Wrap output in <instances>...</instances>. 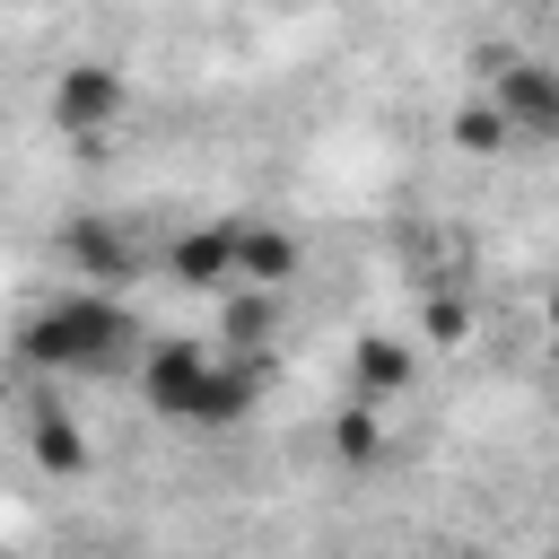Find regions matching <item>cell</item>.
<instances>
[{"instance_id":"8992f818","label":"cell","mask_w":559,"mask_h":559,"mask_svg":"<svg viewBox=\"0 0 559 559\" xmlns=\"http://www.w3.org/2000/svg\"><path fill=\"white\" fill-rule=\"evenodd\" d=\"M201 367H210V341H148L140 358H131V376H140V402L157 411V419H175L183 428V402H192V384H201Z\"/></svg>"},{"instance_id":"8fae6325","label":"cell","mask_w":559,"mask_h":559,"mask_svg":"<svg viewBox=\"0 0 559 559\" xmlns=\"http://www.w3.org/2000/svg\"><path fill=\"white\" fill-rule=\"evenodd\" d=\"M26 454H35V472H52V480H79V472H87V437H79V419H61V411H35V419H26Z\"/></svg>"},{"instance_id":"3957f363","label":"cell","mask_w":559,"mask_h":559,"mask_svg":"<svg viewBox=\"0 0 559 559\" xmlns=\"http://www.w3.org/2000/svg\"><path fill=\"white\" fill-rule=\"evenodd\" d=\"M515 140H550L559 131V70L542 52H489V87H480Z\"/></svg>"},{"instance_id":"ba28073f","label":"cell","mask_w":559,"mask_h":559,"mask_svg":"<svg viewBox=\"0 0 559 559\" xmlns=\"http://www.w3.org/2000/svg\"><path fill=\"white\" fill-rule=\"evenodd\" d=\"M218 297H227V314H218V349L262 358V349L280 341V323H288V288H253V280H236V288H218Z\"/></svg>"},{"instance_id":"9a60e30c","label":"cell","mask_w":559,"mask_h":559,"mask_svg":"<svg viewBox=\"0 0 559 559\" xmlns=\"http://www.w3.org/2000/svg\"><path fill=\"white\" fill-rule=\"evenodd\" d=\"M0 393H9V376H0Z\"/></svg>"},{"instance_id":"52a82bcc","label":"cell","mask_w":559,"mask_h":559,"mask_svg":"<svg viewBox=\"0 0 559 559\" xmlns=\"http://www.w3.org/2000/svg\"><path fill=\"white\" fill-rule=\"evenodd\" d=\"M166 280L192 288V297L236 288V218H201V227H183V236L166 245Z\"/></svg>"},{"instance_id":"9c48e42d","label":"cell","mask_w":559,"mask_h":559,"mask_svg":"<svg viewBox=\"0 0 559 559\" xmlns=\"http://www.w3.org/2000/svg\"><path fill=\"white\" fill-rule=\"evenodd\" d=\"M306 271V245L280 227V218H236V280L253 288H288Z\"/></svg>"},{"instance_id":"7a4b0ae2","label":"cell","mask_w":559,"mask_h":559,"mask_svg":"<svg viewBox=\"0 0 559 559\" xmlns=\"http://www.w3.org/2000/svg\"><path fill=\"white\" fill-rule=\"evenodd\" d=\"M44 114H52V131L61 140H79V148H96L122 114H131V79L114 70V61H70L61 79H52V96H44Z\"/></svg>"},{"instance_id":"5bb4252c","label":"cell","mask_w":559,"mask_h":559,"mask_svg":"<svg viewBox=\"0 0 559 559\" xmlns=\"http://www.w3.org/2000/svg\"><path fill=\"white\" fill-rule=\"evenodd\" d=\"M472 332V314H463V297H428V314H419V341L428 349H454Z\"/></svg>"},{"instance_id":"5b68a950","label":"cell","mask_w":559,"mask_h":559,"mask_svg":"<svg viewBox=\"0 0 559 559\" xmlns=\"http://www.w3.org/2000/svg\"><path fill=\"white\" fill-rule=\"evenodd\" d=\"M253 402H262V358L210 349V367H201V384L183 402V428H236V419H253Z\"/></svg>"},{"instance_id":"7c38bea8","label":"cell","mask_w":559,"mask_h":559,"mask_svg":"<svg viewBox=\"0 0 559 559\" xmlns=\"http://www.w3.org/2000/svg\"><path fill=\"white\" fill-rule=\"evenodd\" d=\"M445 131H454V148H463V157H498V148H515V131H507V114H498L489 96H463Z\"/></svg>"},{"instance_id":"4fadbf2b","label":"cell","mask_w":559,"mask_h":559,"mask_svg":"<svg viewBox=\"0 0 559 559\" xmlns=\"http://www.w3.org/2000/svg\"><path fill=\"white\" fill-rule=\"evenodd\" d=\"M332 454H341V463H376V454H384V419H376V402H341V419H332Z\"/></svg>"},{"instance_id":"6da1fadb","label":"cell","mask_w":559,"mask_h":559,"mask_svg":"<svg viewBox=\"0 0 559 559\" xmlns=\"http://www.w3.org/2000/svg\"><path fill=\"white\" fill-rule=\"evenodd\" d=\"M131 349H140V323H131V306L114 288H61L9 341V358L26 376H122Z\"/></svg>"},{"instance_id":"30bf717a","label":"cell","mask_w":559,"mask_h":559,"mask_svg":"<svg viewBox=\"0 0 559 559\" xmlns=\"http://www.w3.org/2000/svg\"><path fill=\"white\" fill-rule=\"evenodd\" d=\"M349 384H358V402H393L402 384H419V349L402 332H367L349 349Z\"/></svg>"},{"instance_id":"277c9868","label":"cell","mask_w":559,"mask_h":559,"mask_svg":"<svg viewBox=\"0 0 559 559\" xmlns=\"http://www.w3.org/2000/svg\"><path fill=\"white\" fill-rule=\"evenodd\" d=\"M61 262H70L79 288H114V280L140 271V245H131L105 210H70V218H61Z\"/></svg>"}]
</instances>
